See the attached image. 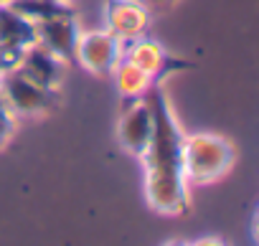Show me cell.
I'll return each instance as SVG.
<instances>
[{"label":"cell","instance_id":"1","mask_svg":"<svg viewBox=\"0 0 259 246\" xmlns=\"http://www.w3.org/2000/svg\"><path fill=\"white\" fill-rule=\"evenodd\" d=\"M143 99L153 114V130L145 153L140 155L145 165V195L153 211L163 216H186L191 211L186 175H183V137L186 132L173 117L170 102L163 84H150Z\"/></svg>","mask_w":259,"mask_h":246},{"label":"cell","instance_id":"2","mask_svg":"<svg viewBox=\"0 0 259 246\" xmlns=\"http://www.w3.org/2000/svg\"><path fill=\"white\" fill-rule=\"evenodd\" d=\"M236 163V147L211 132H196L183 137V175L186 183L208 185L224 178Z\"/></svg>","mask_w":259,"mask_h":246},{"label":"cell","instance_id":"3","mask_svg":"<svg viewBox=\"0 0 259 246\" xmlns=\"http://www.w3.org/2000/svg\"><path fill=\"white\" fill-rule=\"evenodd\" d=\"M0 94L11 107V112L21 114H49L56 112L61 104L59 86H41L16 66L0 71Z\"/></svg>","mask_w":259,"mask_h":246},{"label":"cell","instance_id":"4","mask_svg":"<svg viewBox=\"0 0 259 246\" xmlns=\"http://www.w3.org/2000/svg\"><path fill=\"white\" fill-rule=\"evenodd\" d=\"M122 59H127L130 64H135L140 71H145L153 84H163L173 71L193 69V61L170 56L163 46H158L155 41H150L145 36L127 41V46H122Z\"/></svg>","mask_w":259,"mask_h":246},{"label":"cell","instance_id":"5","mask_svg":"<svg viewBox=\"0 0 259 246\" xmlns=\"http://www.w3.org/2000/svg\"><path fill=\"white\" fill-rule=\"evenodd\" d=\"M122 56V41L109 31H89L76 38V64L94 76H109Z\"/></svg>","mask_w":259,"mask_h":246},{"label":"cell","instance_id":"6","mask_svg":"<svg viewBox=\"0 0 259 246\" xmlns=\"http://www.w3.org/2000/svg\"><path fill=\"white\" fill-rule=\"evenodd\" d=\"M36 41V26L28 18H23L6 3L0 6V71L18 66L26 48Z\"/></svg>","mask_w":259,"mask_h":246},{"label":"cell","instance_id":"7","mask_svg":"<svg viewBox=\"0 0 259 246\" xmlns=\"http://www.w3.org/2000/svg\"><path fill=\"white\" fill-rule=\"evenodd\" d=\"M150 130H153V114H150L148 102L143 96L124 99L122 102V112H119V122H117V140H119V145L130 155L140 158L145 153V147H148Z\"/></svg>","mask_w":259,"mask_h":246},{"label":"cell","instance_id":"8","mask_svg":"<svg viewBox=\"0 0 259 246\" xmlns=\"http://www.w3.org/2000/svg\"><path fill=\"white\" fill-rule=\"evenodd\" d=\"M36 26V38L38 43H44L54 56H59L66 66L76 64V38H79V21L76 13L69 16H56V18H46L33 23Z\"/></svg>","mask_w":259,"mask_h":246},{"label":"cell","instance_id":"9","mask_svg":"<svg viewBox=\"0 0 259 246\" xmlns=\"http://www.w3.org/2000/svg\"><path fill=\"white\" fill-rule=\"evenodd\" d=\"M150 26L148 6L140 0H107V31L119 41H133L145 36Z\"/></svg>","mask_w":259,"mask_h":246},{"label":"cell","instance_id":"10","mask_svg":"<svg viewBox=\"0 0 259 246\" xmlns=\"http://www.w3.org/2000/svg\"><path fill=\"white\" fill-rule=\"evenodd\" d=\"M16 69H21L28 79H33L41 86H59L61 79H64L66 64L59 56H54L44 43L36 41V43H31L26 48V54L21 56V61H18Z\"/></svg>","mask_w":259,"mask_h":246},{"label":"cell","instance_id":"11","mask_svg":"<svg viewBox=\"0 0 259 246\" xmlns=\"http://www.w3.org/2000/svg\"><path fill=\"white\" fill-rule=\"evenodd\" d=\"M6 6L13 8L16 13H21L23 18H28L31 23L74 13V8L69 3H64V0H8Z\"/></svg>","mask_w":259,"mask_h":246},{"label":"cell","instance_id":"12","mask_svg":"<svg viewBox=\"0 0 259 246\" xmlns=\"http://www.w3.org/2000/svg\"><path fill=\"white\" fill-rule=\"evenodd\" d=\"M112 74L117 76V91H119L122 102H124V99H138V96H143V91L153 84L145 71H140L135 64H130V61L122 59V56H119V61H117V66H114Z\"/></svg>","mask_w":259,"mask_h":246},{"label":"cell","instance_id":"13","mask_svg":"<svg viewBox=\"0 0 259 246\" xmlns=\"http://www.w3.org/2000/svg\"><path fill=\"white\" fill-rule=\"evenodd\" d=\"M13 132H16L13 112H11V107L6 104L3 94H0V147H6V145H8V140L13 137Z\"/></svg>","mask_w":259,"mask_h":246},{"label":"cell","instance_id":"14","mask_svg":"<svg viewBox=\"0 0 259 246\" xmlns=\"http://www.w3.org/2000/svg\"><path fill=\"white\" fill-rule=\"evenodd\" d=\"M143 6H148V8H163V11H168V8H173V6H178L181 0H140Z\"/></svg>","mask_w":259,"mask_h":246},{"label":"cell","instance_id":"15","mask_svg":"<svg viewBox=\"0 0 259 246\" xmlns=\"http://www.w3.org/2000/svg\"><path fill=\"white\" fill-rule=\"evenodd\" d=\"M3 3H8V0H0V6H3Z\"/></svg>","mask_w":259,"mask_h":246}]
</instances>
